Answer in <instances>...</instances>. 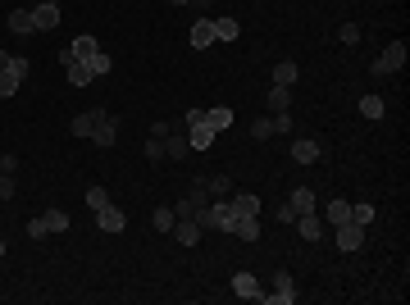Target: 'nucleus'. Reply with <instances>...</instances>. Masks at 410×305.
I'll use <instances>...</instances> for the list:
<instances>
[{"instance_id":"nucleus-45","label":"nucleus","mask_w":410,"mask_h":305,"mask_svg":"<svg viewBox=\"0 0 410 305\" xmlns=\"http://www.w3.org/2000/svg\"><path fill=\"white\" fill-rule=\"evenodd\" d=\"M0 59H5V55H0Z\"/></svg>"},{"instance_id":"nucleus-10","label":"nucleus","mask_w":410,"mask_h":305,"mask_svg":"<svg viewBox=\"0 0 410 305\" xmlns=\"http://www.w3.org/2000/svg\"><path fill=\"white\" fill-rule=\"evenodd\" d=\"M187 41H192L196 50L215 46V19H196V23H192V33H187Z\"/></svg>"},{"instance_id":"nucleus-5","label":"nucleus","mask_w":410,"mask_h":305,"mask_svg":"<svg viewBox=\"0 0 410 305\" xmlns=\"http://www.w3.org/2000/svg\"><path fill=\"white\" fill-rule=\"evenodd\" d=\"M360 246H365V228H360V223H351V219H346V223H337V251H360Z\"/></svg>"},{"instance_id":"nucleus-6","label":"nucleus","mask_w":410,"mask_h":305,"mask_svg":"<svg viewBox=\"0 0 410 305\" xmlns=\"http://www.w3.org/2000/svg\"><path fill=\"white\" fill-rule=\"evenodd\" d=\"M105 114H109V109H82V114H78V119H73V137H87V142H91V132H96L100 128V119H105Z\"/></svg>"},{"instance_id":"nucleus-38","label":"nucleus","mask_w":410,"mask_h":305,"mask_svg":"<svg viewBox=\"0 0 410 305\" xmlns=\"http://www.w3.org/2000/svg\"><path fill=\"white\" fill-rule=\"evenodd\" d=\"M46 232H51V228H46V214L42 219H28V237H33V241H42Z\"/></svg>"},{"instance_id":"nucleus-23","label":"nucleus","mask_w":410,"mask_h":305,"mask_svg":"<svg viewBox=\"0 0 410 305\" xmlns=\"http://www.w3.org/2000/svg\"><path fill=\"white\" fill-rule=\"evenodd\" d=\"M10 33H19V37L37 33V23H33V10H14V14H10Z\"/></svg>"},{"instance_id":"nucleus-15","label":"nucleus","mask_w":410,"mask_h":305,"mask_svg":"<svg viewBox=\"0 0 410 305\" xmlns=\"http://www.w3.org/2000/svg\"><path fill=\"white\" fill-rule=\"evenodd\" d=\"M292 160L296 164H314L319 160V142H314V137H296V142H292Z\"/></svg>"},{"instance_id":"nucleus-44","label":"nucleus","mask_w":410,"mask_h":305,"mask_svg":"<svg viewBox=\"0 0 410 305\" xmlns=\"http://www.w3.org/2000/svg\"><path fill=\"white\" fill-rule=\"evenodd\" d=\"M192 5H205V0H192Z\"/></svg>"},{"instance_id":"nucleus-21","label":"nucleus","mask_w":410,"mask_h":305,"mask_svg":"<svg viewBox=\"0 0 410 305\" xmlns=\"http://www.w3.org/2000/svg\"><path fill=\"white\" fill-rule=\"evenodd\" d=\"M233 237H238V241H260V214H251V219H238V228H233Z\"/></svg>"},{"instance_id":"nucleus-33","label":"nucleus","mask_w":410,"mask_h":305,"mask_svg":"<svg viewBox=\"0 0 410 305\" xmlns=\"http://www.w3.org/2000/svg\"><path fill=\"white\" fill-rule=\"evenodd\" d=\"M105 205H109V192L105 187H91V192H87V210L96 214V210H105Z\"/></svg>"},{"instance_id":"nucleus-32","label":"nucleus","mask_w":410,"mask_h":305,"mask_svg":"<svg viewBox=\"0 0 410 305\" xmlns=\"http://www.w3.org/2000/svg\"><path fill=\"white\" fill-rule=\"evenodd\" d=\"M69 223H73V219H69L64 210H46V228H51V232H64Z\"/></svg>"},{"instance_id":"nucleus-18","label":"nucleus","mask_w":410,"mask_h":305,"mask_svg":"<svg viewBox=\"0 0 410 305\" xmlns=\"http://www.w3.org/2000/svg\"><path fill=\"white\" fill-rule=\"evenodd\" d=\"M296 228H301L305 241H319L324 237V219H314V214H296Z\"/></svg>"},{"instance_id":"nucleus-36","label":"nucleus","mask_w":410,"mask_h":305,"mask_svg":"<svg viewBox=\"0 0 410 305\" xmlns=\"http://www.w3.org/2000/svg\"><path fill=\"white\" fill-rule=\"evenodd\" d=\"M251 137H256V142L274 137V119H256V123H251Z\"/></svg>"},{"instance_id":"nucleus-26","label":"nucleus","mask_w":410,"mask_h":305,"mask_svg":"<svg viewBox=\"0 0 410 305\" xmlns=\"http://www.w3.org/2000/svg\"><path fill=\"white\" fill-rule=\"evenodd\" d=\"M265 105H269L274 114H283V109L292 105V87H269V96H265Z\"/></svg>"},{"instance_id":"nucleus-42","label":"nucleus","mask_w":410,"mask_h":305,"mask_svg":"<svg viewBox=\"0 0 410 305\" xmlns=\"http://www.w3.org/2000/svg\"><path fill=\"white\" fill-rule=\"evenodd\" d=\"M169 5H192V0H169Z\"/></svg>"},{"instance_id":"nucleus-27","label":"nucleus","mask_w":410,"mask_h":305,"mask_svg":"<svg viewBox=\"0 0 410 305\" xmlns=\"http://www.w3.org/2000/svg\"><path fill=\"white\" fill-rule=\"evenodd\" d=\"M69 68V82H73V87H87V82H91V68H87V59H73V64H64Z\"/></svg>"},{"instance_id":"nucleus-16","label":"nucleus","mask_w":410,"mask_h":305,"mask_svg":"<svg viewBox=\"0 0 410 305\" xmlns=\"http://www.w3.org/2000/svg\"><path fill=\"white\" fill-rule=\"evenodd\" d=\"M114 137H119V119H114V114H105V119H100V128L91 132V146H114Z\"/></svg>"},{"instance_id":"nucleus-20","label":"nucleus","mask_w":410,"mask_h":305,"mask_svg":"<svg viewBox=\"0 0 410 305\" xmlns=\"http://www.w3.org/2000/svg\"><path fill=\"white\" fill-rule=\"evenodd\" d=\"M238 37H242V23L238 19H228V14H224V19H215V41H238Z\"/></svg>"},{"instance_id":"nucleus-8","label":"nucleus","mask_w":410,"mask_h":305,"mask_svg":"<svg viewBox=\"0 0 410 305\" xmlns=\"http://www.w3.org/2000/svg\"><path fill=\"white\" fill-rule=\"evenodd\" d=\"M33 23H37V33H51V28H60V5L55 0H42L33 10Z\"/></svg>"},{"instance_id":"nucleus-7","label":"nucleus","mask_w":410,"mask_h":305,"mask_svg":"<svg viewBox=\"0 0 410 305\" xmlns=\"http://www.w3.org/2000/svg\"><path fill=\"white\" fill-rule=\"evenodd\" d=\"M96 50H100L96 37H73V46H69V50H60V59H64V64H73V59H91Z\"/></svg>"},{"instance_id":"nucleus-9","label":"nucleus","mask_w":410,"mask_h":305,"mask_svg":"<svg viewBox=\"0 0 410 305\" xmlns=\"http://www.w3.org/2000/svg\"><path fill=\"white\" fill-rule=\"evenodd\" d=\"M215 137H219V132L210 128V123H205V119L187 128V142H192V151H210V146H215Z\"/></svg>"},{"instance_id":"nucleus-29","label":"nucleus","mask_w":410,"mask_h":305,"mask_svg":"<svg viewBox=\"0 0 410 305\" xmlns=\"http://www.w3.org/2000/svg\"><path fill=\"white\" fill-rule=\"evenodd\" d=\"M383 96H360V114H365V119H383Z\"/></svg>"},{"instance_id":"nucleus-14","label":"nucleus","mask_w":410,"mask_h":305,"mask_svg":"<svg viewBox=\"0 0 410 305\" xmlns=\"http://www.w3.org/2000/svg\"><path fill=\"white\" fill-rule=\"evenodd\" d=\"M160 142H164V155H169V160H183V155L192 151V142H187V132H183V128H173L169 137H160Z\"/></svg>"},{"instance_id":"nucleus-40","label":"nucleus","mask_w":410,"mask_h":305,"mask_svg":"<svg viewBox=\"0 0 410 305\" xmlns=\"http://www.w3.org/2000/svg\"><path fill=\"white\" fill-rule=\"evenodd\" d=\"M10 196H14V178L0 174V201H10Z\"/></svg>"},{"instance_id":"nucleus-4","label":"nucleus","mask_w":410,"mask_h":305,"mask_svg":"<svg viewBox=\"0 0 410 305\" xmlns=\"http://www.w3.org/2000/svg\"><path fill=\"white\" fill-rule=\"evenodd\" d=\"M274 287H278V292H265L260 296V301H269V305H292L296 301V283H292V273H274Z\"/></svg>"},{"instance_id":"nucleus-13","label":"nucleus","mask_w":410,"mask_h":305,"mask_svg":"<svg viewBox=\"0 0 410 305\" xmlns=\"http://www.w3.org/2000/svg\"><path fill=\"white\" fill-rule=\"evenodd\" d=\"M228 205H233V214H238V219L260 214V196H251V192H233V196H228Z\"/></svg>"},{"instance_id":"nucleus-39","label":"nucleus","mask_w":410,"mask_h":305,"mask_svg":"<svg viewBox=\"0 0 410 305\" xmlns=\"http://www.w3.org/2000/svg\"><path fill=\"white\" fill-rule=\"evenodd\" d=\"M274 132H292V114L283 109V114H274Z\"/></svg>"},{"instance_id":"nucleus-3","label":"nucleus","mask_w":410,"mask_h":305,"mask_svg":"<svg viewBox=\"0 0 410 305\" xmlns=\"http://www.w3.org/2000/svg\"><path fill=\"white\" fill-rule=\"evenodd\" d=\"M401 68H406V41H392L388 50L374 59V68H369V73H374V77H392V73H401Z\"/></svg>"},{"instance_id":"nucleus-12","label":"nucleus","mask_w":410,"mask_h":305,"mask_svg":"<svg viewBox=\"0 0 410 305\" xmlns=\"http://www.w3.org/2000/svg\"><path fill=\"white\" fill-rule=\"evenodd\" d=\"M123 223H128V219H123V210H119V205L96 210V228H100V232H123Z\"/></svg>"},{"instance_id":"nucleus-31","label":"nucleus","mask_w":410,"mask_h":305,"mask_svg":"<svg viewBox=\"0 0 410 305\" xmlns=\"http://www.w3.org/2000/svg\"><path fill=\"white\" fill-rule=\"evenodd\" d=\"M351 223H360V228H369V223H374V205H369V201H360V205H351Z\"/></svg>"},{"instance_id":"nucleus-19","label":"nucleus","mask_w":410,"mask_h":305,"mask_svg":"<svg viewBox=\"0 0 410 305\" xmlns=\"http://www.w3.org/2000/svg\"><path fill=\"white\" fill-rule=\"evenodd\" d=\"M205 187H210V196H215V201L233 196V178H224V174H205Z\"/></svg>"},{"instance_id":"nucleus-25","label":"nucleus","mask_w":410,"mask_h":305,"mask_svg":"<svg viewBox=\"0 0 410 305\" xmlns=\"http://www.w3.org/2000/svg\"><path fill=\"white\" fill-rule=\"evenodd\" d=\"M296 73H301V68L292 64V59H283V64H274V87H292V82H296Z\"/></svg>"},{"instance_id":"nucleus-41","label":"nucleus","mask_w":410,"mask_h":305,"mask_svg":"<svg viewBox=\"0 0 410 305\" xmlns=\"http://www.w3.org/2000/svg\"><path fill=\"white\" fill-rule=\"evenodd\" d=\"M278 223H296V210H292V205H278Z\"/></svg>"},{"instance_id":"nucleus-17","label":"nucleus","mask_w":410,"mask_h":305,"mask_svg":"<svg viewBox=\"0 0 410 305\" xmlns=\"http://www.w3.org/2000/svg\"><path fill=\"white\" fill-rule=\"evenodd\" d=\"M173 237L183 241V246H196V241H201V223H196V219H178V223H173Z\"/></svg>"},{"instance_id":"nucleus-30","label":"nucleus","mask_w":410,"mask_h":305,"mask_svg":"<svg viewBox=\"0 0 410 305\" xmlns=\"http://www.w3.org/2000/svg\"><path fill=\"white\" fill-rule=\"evenodd\" d=\"M346 219H351V201H328V223H346Z\"/></svg>"},{"instance_id":"nucleus-28","label":"nucleus","mask_w":410,"mask_h":305,"mask_svg":"<svg viewBox=\"0 0 410 305\" xmlns=\"http://www.w3.org/2000/svg\"><path fill=\"white\" fill-rule=\"evenodd\" d=\"M151 223H155V232H173V223H178V219H173V205H160L151 214Z\"/></svg>"},{"instance_id":"nucleus-2","label":"nucleus","mask_w":410,"mask_h":305,"mask_svg":"<svg viewBox=\"0 0 410 305\" xmlns=\"http://www.w3.org/2000/svg\"><path fill=\"white\" fill-rule=\"evenodd\" d=\"M23 73H28V59H23V55H5V59H0V100L19 91Z\"/></svg>"},{"instance_id":"nucleus-34","label":"nucleus","mask_w":410,"mask_h":305,"mask_svg":"<svg viewBox=\"0 0 410 305\" xmlns=\"http://www.w3.org/2000/svg\"><path fill=\"white\" fill-rule=\"evenodd\" d=\"M337 41H342V46H356L360 41V28H356V23H342V28H337Z\"/></svg>"},{"instance_id":"nucleus-1","label":"nucleus","mask_w":410,"mask_h":305,"mask_svg":"<svg viewBox=\"0 0 410 305\" xmlns=\"http://www.w3.org/2000/svg\"><path fill=\"white\" fill-rule=\"evenodd\" d=\"M196 223H201V232H228V237H233L238 214H233V205H228V201H205V205L196 210Z\"/></svg>"},{"instance_id":"nucleus-35","label":"nucleus","mask_w":410,"mask_h":305,"mask_svg":"<svg viewBox=\"0 0 410 305\" xmlns=\"http://www.w3.org/2000/svg\"><path fill=\"white\" fill-rule=\"evenodd\" d=\"M87 68H91L96 77H100V73H109V55H105V50H96L91 59H87Z\"/></svg>"},{"instance_id":"nucleus-24","label":"nucleus","mask_w":410,"mask_h":305,"mask_svg":"<svg viewBox=\"0 0 410 305\" xmlns=\"http://www.w3.org/2000/svg\"><path fill=\"white\" fill-rule=\"evenodd\" d=\"M205 123H210L215 132L233 128V109H228V105H219V109H205Z\"/></svg>"},{"instance_id":"nucleus-37","label":"nucleus","mask_w":410,"mask_h":305,"mask_svg":"<svg viewBox=\"0 0 410 305\" xmlns=\"http://www.w3.org/2000/svg\"><path fill=\"white\" fill-rule=\"evenodd\" d=\"M146 160H151V164L164 160V142H160V137H146Z\"/></svg>"},{"instance_id":"nucleus-43","label":"nucleus","mask_w":410,"mask_h":305,"mask_svg":"<svg viewBox=\"0 0 410 305\" xmlns=\"http://www.w3.org/2000/svg\"><path fill=\"white\" fill-rule=\"evenodd\" d=\"M5 251H10V246H5V237H0V255H5Z\"/></svg>"},{"instance_id":"nucleus-11","label":"nucleus","mask_w":410,"mask_h":305,"mask_svg":"<svg viewBox=\"0 0 410 305\" xmlns=\"http://www.w3.org/2000/svg\"><path fill=\"white\" fill-rule=\"evenodd\" d=\"M233 292H238L242 301H260V296H265V292H260V278H256V273H233Z\"/></svg>"},{"instance_id":"nucleus-22","label":"nucleus","mask_w":410,"mask_h":305,"mask_svg":"<svg viewBox=\"0 0 410 305\" xmlns=\"http://www.w3.org/2000/svg\"><path fill=\"white\" fill-rule=\"evenodd\" d=\"M292 210H296V214H314V192L310 187H296V192H292V201H287Z\"/></svg>"}]
</instances>
